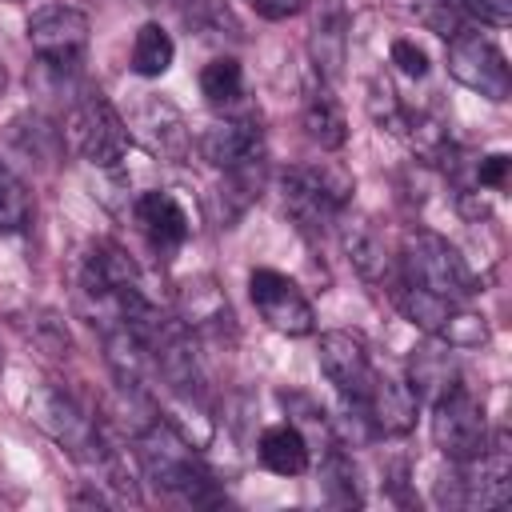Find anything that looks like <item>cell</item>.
<instances>
[{"label":"cell","mask_w":512,"mask_h":512,"mask_svg":"<svg viewBox=\"0 0 512 512\" xmlns=\"http://www.w3.org/2000/svg\"><path fill=\"white\" fill-rule=\"evenodd\" d=\"M8 140L28 156V160H52L60 152V136L44 116H16L8 124Z\"/></svg>","instance_id":"83f0119b"},{"label":"cell","mask_w":512,"mask_h":512,"mask_svg":"<svg viewBox=\"0 0 512 512\" xmlns=\"http://www.w3.org/2000/svg\"><path fill=\"white\" fill-rule=\"evenodd\" d=\"M136 128L144 132V140H148V148L156 152V156H164V160H188V152H192V132H188V124H184V116H180V108L172 104V100H164V96H148L144 104H140V112H136Z\"/></svg>","instance_id":"d6986e66"},{"label":"cell","mask_w":512,"mask_h":512,"mask_svg":"<svg viewBox=\"0 0 512 512\" xmlns=\"http://www.w3.org/2000/svg\"><path fill=\"white\" fill-rule=\"evenodd\" d=\"M136 460H140L144 476L172 500L192 504V508L224 504V492L216 488L212 472L200 464L192 444L168 420H148L136 428Z\"/></svg>","instance_id":"6da1fadb"},{"label":"cell","mask_w":512,"mask_h":512,"mask_svg":"<svg viewBox=\"0 0 512 512\" xmlns=\"http://www.w3.org/2000/svg\"><path fill=\"white\" fill-rule=\"evenodd\" d=\"M452 4L460 8V16L472 12V16H480L484 24H496V28H504L512 20V0H452Z\"/></svg>","instance_id":"e575fe53"},{"label":"cell","mask_w":512,"mask_h":512,"mask_svg":"<svg viewBox=\"0 0 512 512\" xmlns=\"http://www.w3.org/2000/svg\"><path fill=\"white\" fill-rule=\"evenodd\" d=\"M320 484H324V496H328L332 504H344V508L360 504L356 468H352V460H348V456H344L336 444L324 452V464H320Z\"/></svg>","instance_id":"f1b7e54d"},{"label":"cell","mask_w":512,"mask_h":512,"mask_svg":"<svg viewBox=\"0 0 512 512\" xmlns=\"http://www.w3.org/2000/svg\"><path fill=\"white\" fill-rule=\"evenodd\" d=\"M184 328H200V332H220L232 320V308L224 300V292L204 276V280H188L184 292Z\"/></svg>","instance_id":"7402d4cb"},{"label":"cell","mask_w":512,"mask_h":512,"mask_svg":"<svg viewBox=\"0 0 512 512\" xmlns=\"http://www.w3.org/2000/svg\"><path fill=\"white\" fill-rule=\"evenodd\" d=\"M172 60H176L172 36H168L160 24H144V28L136 32V40H132V60H128V68H132L136 76H144V80H156V76H164V72L172 68Z\"/></svg>","instance_id":"d4e9b609"},{"label":"cell","mask_w":512,"mask_h":512,"mask_svg":"<svg viewBox=\"0 0 512 512\" xmlns=\"http://www.w3.org/2000/svg\"><path fill=\"white\" fill-rule=\"evenodd\" d=\"M508 168H512V160L504 152L476 156L472 160V184L476 188H488V192H504L508 188Z\"/></svg>","instance_id":"d6a6232c"},{"label":"cell","mask_w":512,"mask_h":512,"mask_svg":"<svg viewBox=\"0 0 512 512\" xmlns=\"http://www.w3.org/2000/svg\"><path fill=\"white\" fill-rule=\"evenodd\" d=\"M396 280L404 284H416V288H428L452 304L468 300L480 292L468 260L436 232L428 228H416V232H404V244H400V256H396Z\"/></svg>","instance_id":"7a4b0ae2"},{"label":"cell","mask_w":512,"mask_h":512,"mask_svg":"<svg viewBox=\"0 0 512 512\" xmlns=\"http://www.w3.org/2000/svg\"><path fill=\"white\" fill-rule=\"evenodd\" d=\"M348 12L340 0H312V24H308V56L312 72L332 84L344 76L348 64Z\"/></svg>","instance_id":"4fadbf2b"},{"label":"cell","mask_w":512,"mask_h":512,"mask_svg":"<svg viewBox=\"0 0 512 512\" xmlns=\"http://www.w3.org/2000/svg\"><path fill=\"white\" fill-rule=\"evenodd\" d=\"M180 20L204 40H240L244 28L224 0H176Z\"/></svg>","instance_id":"cb8c5ba5"},{"label":"cell","mask_w":512,"mask_h":512,"mask_svg":"<svg viewBox=\"0 0 512 512\" xmlns=\"http://www.w3.org/2000/svg\"><path fill=\"white\" fill-rule=\"evenodd\" d=\"M132 4H160V0H132Z\"/></svg>","instance_id":"74e56055"},{"label":"cell","mask_w":512,"mask_h":512,"mask_svg":"<svg viewBox=\"0 0 512 512\" xmlns=\"http://www.w3.org/2000/svg\"><path fill=\"white\" fill-rule=\"evenodd\" d=\"M248 296H252L260 320L280 336H308L316 328L312 300L300 292L296 280H288L276 268H252L248 272Z\"/></svg>","instance_id":"9c48e42d"},{"label":"cell","mask_w":512,"mask_h":512,"mask_svg":"<svg viewBox=\"0 0 512 512\" xmlns=\"http://www.w3.org/2000/svg\"><path fill=\"white\" fill-rule=\"evenodd\" d=\"M436 340L452 344V348H480L488 340V324L484 316L476 312H464V308H452V316L444 320V328L436 332Z\"/></svg>","instance_id":"4dcf8cb0"},{"label":"cell","mask_w":512,"mask_h":512,"mask_svg":"<svg viewBox=\"0 0 512 512\" xmlns=\"http://www.w3.org/2000/svg\"><path fill=\"white\" fill-rule=\"evenodd\" d=\"M352 176L336 164H292L280 176V200L292 224L308 236L332 228L348 208Z\"/></svg>","instance_id":"3957f363"},{"label":"cell","mask_w":512,"mask_h":512,"mask_svg":"<svg viewBox=\"0 0 512 512\" xmlns=\"http://www.w3.org/2000/svg\"><path fill=\"white\" fill-rule=\"evenodd\" d=\"M408 388L416 392V400L436 404L440 396H448L452 388H460V364H456V348L428 336L420 348H412L408 356Z\"/></svg>","instance_id":"ac0fdd59"},{"label":"cell","mask_w":512,"mask_h":512,"mask_svg":"<svg viewBox=\"0 0 512 512\" xmlns=\"http://www.w3.org/2000/svg\"><path fill=\"white\" fill-rule=\"evenodd\" d=\"M388 56H392V64H396V68H400L408 80H420V76H428V52H424L416 40H408V36L392 40Z\"/></svg>","instance_id":"836d02e7"},{"label":"cell","mask_w":512,"mask_h":512,"mask_svg":"<svg viewBox=\"0 0 512 512\" xmlns=\"http://www.w3.org/2000/svg\"><path fill=\"white\" fill-rule=\"evenodd\" d=\"M88 16L80 8H68V4H48V8H36L32 20H28V44L40 60V68L48 72H60V76H72L84 60V48H88Z\"/></svg>","instance_id":"8992f818"},{"label":"cell","mask_w":512,"mask_h":512,"mask_svg":"<svg viewBox=\"0 0 512 512\" xmlns=\"http://www.w3.org/2000/svg\"><path fill=\"white\" fill-rule=\"evenodd\" d=\"M280 404L288 412V424H296L300 432H316V436H328V412L308 396V392H280Z\"/></svg>","instance_id":"1f68e13d"},{"label":"cell","mask_w":512,"mask_h":512,"mask_svg":"<svg viewBox=\"0 0 512 512\" xmlns=\"http://www.w3.org/2000/svg\"><path fill=\"white\" fill-rule=\"evenodd\" d=\"M316 360H320V372L328 376V384L348 400H356L368 380H372V360H368V348L360 336L352 332H324L320 336V348H316Z\"/></svg>","instance_id":"9a60e30c"},{"label":"cell","mask_w":512,"mask_h":512,"mask_svg":"<svg viewBox=\"0 0 512 512\" xmlns=\"http://www.w3.org/2000/svg\"><path fill=\"white\" fill-rule=\"evenodd\" d=\"M448 76L456 84H464L468 92H480L484 100L500 104L512 96V72L504 52L484 36V32H468L460 28L448 40Z\"/></svg>","instance_id":"ba28073f"},{"label":"cell","mask_w":512,"mask_h":512,"mask_svg":"<svg viewBox=\"0 0 512 512\" xmlns=\"http://www.w3.org/2000/svg\"><path fill=\"white\" fill-rule=\"evenodd\" d=\"M432 440L448 460H472L488 448V420L484 404L460 384L432 404Z\"/></svg>","instance_id":"30bf717a"},{"label":"cell","mask_w":512,"mask_h":512,"mask_svg":"<svg viewBox=\"0 0 512 512\" xmlns=\"http://www.w3.org/2000/svg\"><path fill=\"white\" fill-rule=\"evenodd\" d=\"M336 232H340V248L348 256V264L356 268L360 280H368L376 288H392L396 284V256L388 252V244H384V236L376 232L372 220L340 212Z\"/></svg>","instance_id":"7c38bea8"},{"label":"cell","mask_w":512,"mask_h":512,"mask_svg":"<svg viewBox=\"0 0 512 512\" xmlns=\"http://www.w3.org/2000/svg\"><path fill=\"white\" fill-rule=\"evenodd\" d=\"M248 4L264 20H288V16H296L304 8V0H248Z\"/></svg>","instance_id":"d590c367"},{"label":"cell","mask_w":512,"mask_h":512,"mask_svg":"<svg viewBox=\"0 0 512 512\" xmlns=\"http://www.w3.org/2000/svg\"><path fill=\"white\" fill-rule=\"evenodd\" d=\"M260 464L276 476H300L312 460V448H308V436L296 428V424H272L260 432Z\"/></svg>","instance_id":"44dd1931"},{"label":"cell","mask_w":512,"mask_h":512,"mask_svg":"<svg viewBox=\"0 0 512 512\" xmlns=\"http://www.w3.org/2000/svg\"><path fill=\"white\" fill-rule=\"evenodd\" d=\"M28 220H32V196H28L24 180L0 160V236L24 232Z\"/></svg>","instance_id":"4316f807"},{"label":"cell","mask_w":512,"mask_h":512,"mask_svg":"<svg viewBox=\"0 0 512 512\" xmlns=\"http://www.w3.org/2000/svg\"><path fill=\"white\" fill-rule=\"evenodd\" d=\"M400 8H404L420 28L436 32V36H444V40H452V36L464 28V16H460V8H456L452 0H400Z\"/></svg>","instance_id":"f546056e"},{"label":"cell","mask_w":512,"mask_h":512,"mask_svg":"<svg viewBox=\"0 0 512 512\" xmlns=\"http://www.w3.org/2000/svg\"><path fill=\"white\" fill-rule=\"evenodd\" d=\"M132 216H136V224H140L148 248H152L160 260H172V256L184 248L188 232H192L184 204H180L172 192H160V188H156V192H140L136 204H132Z\"/></svg>","instance_id":"5bb4252c"},{"label":"cell","mask_w":512,"mask_h":512,"mask_svg":"<svg viewBox=\"0 0 512 512\" xmlns=\"http://www.w3.org/2000/svg\"><path fill=\"white\" fill-rule=\"evenodd\" d=\"M388 292H392L400 316L412 320V324H416L420 332H428V336H436V332L444 328V320L452 316V308H456L452 300H444V296H436V292H428V288L404 284V280H396Z\"/></svg>","instance_id":"603a6c76"},{"label":"cell","mask_w":512,"mask_h":512,"mask_svg":"<svg viewBox=\"0 0 512 512\" xmlns=\"http://www.w3.org/2000/svg\"><path fill=\"white\" fill-rule=\"evenodd\" d=\"M300 120H304L308 140H312V144H320L324 152L344 148V140H348V120H344L340 100L332 96V88H328L320 76H312V80H308V88H304Z\"/></svg>","instance_id":"ffe728a7"},{"label":"cell","mask_w":512,"mask_h":512,"mask_svg":"<svg viewBox=\"0 0 512 512\" xmlns=\"http://www.w3.org/2000/svg\"><path fill=\"white\" fill-rule=\"evenodd\" d=\"M80 284H84V292H88L96 304H104V308L112 312V300H116L124 288L144 284V276H140L136 260H132L120 244L96 240L92 252L84 256V276H80Z\"/></svg>","instance_id":"2e32d148"},{"label":"cell","mask_w":512,"mask_h":512,"mask_svg":"<svg viewBox=\"0 0 512 512\" xmlns=\"http://www.w3.org/2000/svg\"><path fill=\"white\" fill-rule=\"evenodd\" d=\"M200 156L228 172V168H240L248 160H264V132L252 116H240V120H216L204 128L200 136Z\"/></svg>","instance_id":"e0dca14e"},{"label":"cell","mask_w":512,"mask_h":512,"mask_svg":"<svg viewBox=\"0 0 512 512\" xmlns=\"http://www.w3.org/2000/svg\"><path fill=\"white\" fill-rule=\"evenodd\" d=\"M68 140L92 168H120L132 148V128L104 92H84L68 112Z\"/></svg>","instance_id":"5b68a950"},{"label":"cell","mask_w":512,"mask_h":512,"mask_svg":"<svg viewBox=\"0 0 512 512\" xmlns=\"http://www.w3.org/2000/svg\"><path fill=\"white\" fill-rule=\"evenodd\" d=\"M32 420H36L56 444H64V448H68L72 456H80V460L104 464V460L112 456V448H108L104 436H100V424H96L68 392H60L56 384H48V388L36 392V400H32Z\"/></svg>","instance_id":"52a82bcc"},{"label":"cell","mask_w":512,"mask_h":512,"mask_svg":"<svg viewBox=\"0 0 512 512\" xmlns=\"http://www.w3.org/2000/svg\"><path fill=\"white\" fill-rule=\"evenodd\" d=\"M512 500V460L504 436H488V448L472 460H452V476L436 480V504L444 508H504Z\"/></svg>","instance_id":"277c9868"},{"label":"cell","mask_w":512,"mask_h":512,"mask_svg":"<svg viewBox=\"0 0 512 512\" xmlns=\"http://www.w3.org/2000/svg\"><path fill=\"white\" fill-rule=\"evenodd\" d=\"M416 392L408 388V380H396V376H384V372H372L368 388L348 400L352 416L372 432V436H404L412 432L416 424Z\"/></svg>","instance_id":"8fae6325"},{"label":"cell","mask_w":512,"mask_h":512,"mask_svg":"<svg viewBox=\"0 0 512 512\" xmlns=\"http://www.w3.org/2000/svg\"><path fill=\"white\" fill-rule=\"evenodd\" d=\"M4 88H8V72H4V60H0V96H4Z\"/></svg>","instance_id":"8d00e7d4"},{"label":"cell","mask_w":512,"mask_h":512,"mask_svg":"<svg viewBox=\"0 0 512 512\" xmlns=\"http://www.w3.org/2000/svg\"><path fill=\"white\" fill-rule=\"evenodd\" d=\"M200 92H204V100H208L212 108H232V104H240V96H244L240 60H232V56L208 60L204 72H200Z\"/></svg>","instance_id":"484cf974"}]
</instances>
